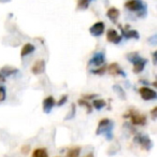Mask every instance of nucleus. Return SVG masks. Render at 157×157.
<instances>
[{
  "mask_svg": "<svg viewBox=\"0 0 157 157\" xmlns=\"http://www.w3.org/2000/svg\"><path fill=\"white\" fill-rule=\"evenodd\" d=\"M127 59L133 65V72L135 73H140V72L143 71L146 63H147V59L141 57L137 52L127 54Z\"/></svg>",
  "mask_w": 157,
  "mask_h": 157,
  "instance_id": "nucleus-1",
  "label": "nucleus"
},
{
  "mask_svg": "<svg viewBox=\"0 0 157 157\" xmlns=\"http://www.w3.org/2000/svg\"><path fill=\"white\" fill-rule=\"evenodd\" d=\"M125 8L131 12H137L139 17L146 15V5L142 0H128L125 2Z\"/></svg>",
  "mask_w": 157,
  "mask_h": 157,
  "instance_id": "nucleus-2",
  "label": "nucleus"
},
{
  "mask_svg": "<svg viewBox=\"0 0 157 157\" xmlns=\"http://www.w3.org/2000/svg\"><path fill=\"white\" fill-rule=\"evenodd\" d=\"M114 123L109 118H103L99 122L96 129V135H105L108 139H112V130H113Z\"/></svg>",
  "mask_w": 157,
  "mask_h": 157,
  "instance_id": "nucleus-3",
  "label": "nucleus"
},
{
  "mask_svg": "<svg viewBox=\"0 0 157 157\" xmlns=\"http://www.w3.org/2000/svg\"><path fill=\"white\" fill-rule=\"evenodd\" d=\"M125 117H130V121L133 125L137 126H144L146 124V116L141 113H138L135 110H131L129 112V115H124Z\"/></svg>",
  "mask_w": 157,
  "mask_h": 157,
  "instance_id": "nucleus-4",
  "label": "nucleus"
},
{
  "mask_svg": "<svg viewBox=\"0 0 157 157\" xmlns=\"http://www.w3.org/2000/svg\"><path fill=\"white\" fill-rule=\"evenodd\" d=\"M133 140H135L136 143H138L140 146H142V147L146 151H150L151 148L153 147L152 140L145 135H137Z\"/></svg>",
  "mask_w": 157,
  "mask_h": 157,
  "instance_id": "nucleus-5",
  "label": "nucleus"
},
{
  "mask_svg": "<svg viewBox=\"0 0 157 157\" xmlns=\"http://www.w3.org/2000/svg\"><path fill=\"white\" fill-rule=\"evenodd\" d=\"M139 93L141 95L142 99L145 101H150V100H155L157 98V93L154 90L147 87V86H143V87H140Z\"/></svg>",
  "mask_w": 157,
  "mask_h": 157,
  "instance_id": "nucleus-6",
  "label": "nucleus"
},
{
  "mask_svg": "<svg viewBox=\"0 0 157 157\" xmlns=\"http://www.w3.org/2000/svg\"><path fill=\"white\" fill-rule=\"evenodd\" d=\"M105 56L103 52H97L94 54V56L90 59L88 65L90 66H96V67H100L105 63Z\"/></svg>",
  "mask_w": 157,
  "mask_h": 157,
  "instance_id": "nucleus-7",
  "label": "nucleus"
},
{
  "mask_svg": "<svg viewBox=\"0 0 157 157\" xmlns=\"http://www.w3.org/2000/svg\"><path fill=\"white\" fill-rule=\"evenodd\" d=\"M105 23L97 22L90 28V33L93 37H100V36H102L103 33H105Z\"/></svg>",
  "mask_w": 157,
  "mask_h": 157,
  "instance_id": "nucleus-8",
  "label": "nucleus"
},
{
  "mask_svg": "<svg viewBox=\"0 0 157 157\" xmlns=\"http://www.w3.org/2000/svg\"><path fill=\"white\" fill-rule=\"evenodd\" d=\"M122 39H123V37L118 35L115 29H109V30L107 31V40L109 42H111V43L118 44L122 41Z\"/></svg>",
  "mask_w": 157,
  "mask_h": 157,
  "instance_id": "nucleus-9",
  "label": "nucleus"
},
{
  "mask_svg": "<svg viewBox=\"0 0 157 157\" xmlns=\"http://www.w3.org/2000/svg\"><path fill=\"white\" fill-rule=\"evenodd\" d=\"M44 71H45V61L43 59L37 60L33 63V67H31V72L33 74H37V75L38 74H42Z\"/></svg>",
  "mask_w": 157,
  "mask_h": 157,
  "instance_id": "nucleus-10",
  "label": "nucleus"
},
{
  "mask_svg": "<svg viewBox=\"0 0 157 157\" xmlns=\"http://www.w3.org/2000/svg\"><path fill=\"white\" fill-rule=\"evenodd\" d=\"M54 105H55L54 98H53L52 96L46 97V98L43 100V102H42V107H43V112H44V113H46V114L51 113V111H52V109L54 108Z\"/></svg>",
  "mask_w": 157,
  "mask_h": 157,
  "instance_id": "nucleus-11",
  "label": "nucleus"
},
{
  "mask_svg": "<svg viewBox=\"0 0 157 157\" xmlns=\"http://www.w3.org/2000/svg\"><path fill=\"white\" fill-rule=\"evenodd\" d=\"M121 31H122V37L126 38V39H136L138 40L140 38L139 33L137 30H133V29H125L122 26H120Z\"/></svg>",
  "mask_w": 157,
  "mask_h": 157,
  "instance_id": "nucleus-12",
  "label": "nucleus"
},
{
  "mask_svg": "<svg viewBox=\"0 0 157 157\" xmlns=\"http://www.w3.org/2000/svg\"><path fill=\"white\" fill-rule=\"evenodd\" d=\"M107 70L109 71L110 74H113V75H122V76H126V73L123 71L122 68L118 66L117 63H113L107 68Z\"/></svg>",
  "mask_w": 157,
  "mask_h": 157,
  "instance_id": "nucleus-13",
  "label": "nucleus"
},
{
  "mask_svg": "<svg viewBox=\"0 0 157 157\" xmlns=\"http://www.w3.org/2000/svg\"><path fill=\"white\" fill-rule=\"evenodd\" d=\"M120 10L117 9V8H115V7H112V8H110L109 10L107 11V16H108V18H109L111 22H113V23H116L117 22V20H118V17H120Z\"/></svg>",
  "mask_w": 157,
  "mask_h": 157,
  "instance_id": "nucleus-14",
  "label": "nucleus"
},
{
  "mask_svg": "<svg viewBox=\"0 0 157 157\" xmlns=\"http://www.w3.org/2000/svg\"><path fill=\"white\" fill-rule=\"evenodd\" d=\"M36 50L35 45L31 43H26L24 46L22 48V51H21V56H22V58H24V57L28 56V55H30L31 53H33Z\"/></svg>",
  "mask_w": 157,
  "mask_h": 157,
  "instance_id": "nucleus-15",
  "label": "nucleus"
},
{
  "mask_svg": "<svg viewBox=\"0 0 157 157\" xmlns=\"http://www.w3.org/2000/svg\"><path fill=\"white\" fill-rule=\"evenodd\" d=\"M0 72H1V74H2V75L5 76V78H7V76L13 75V74H16L18 72V70L16 69V68L9 67V66H6V67H3L2 69L0 70Z\"/></svg>",
  "mask_w": 157,
  "mask_h": 157,
  "instance_id": "nucleus-16",
  "label": "nucleus"
},
{
  "mask_svg": "<svg viewBox=\"0 0 157 157\" xmlns=\"http://www.w3.org/2000/svg\"><path fill=\"white\" fill-rule=\"evenodd\" d=\"M80 153H81V147L78 146H74V147H71L68 150L67 152V157H78L80 156Z\"/></svg>",
  "mask_w": 157,
  "mask_h": 157,
  "instance_id": "nucleus-17",
  "label": "nucleus"
},
{
  "mask_svg": "<svg viewBox=\"0 0 157 157\" xmlns=\"http://www.w3.org/2000/svg\"><path fill=\"white\" fill-rule=\"evenodd\" d=\"M31 157H48V152H46L45 148L40 147V148H36L33 152V156Z\"/></svg>",
  "mask_w": 157,
  "mask_h": 157,
  "instance_id": "nucleus-18",
  "label": "nucleus"
},
{
  "mask_svg": "<svg viewBox=\"0 0 157 157\" xmlns=\"http://www.w3.org/2000/svg\"><path fill=\"white\" fill-rule=\"evenodd\" d=\"M105 105H107V102H105L103 99H96V100H94V102H93V107L96 110H98V111L103 109Z\"/></svg>",
  "mask_w": 157,
  "mask_h": 157,
  "instance_id": "nucleus-19",
  "label": "nucleus"
},
{
  "mask_svg": "<svg viewBox=\"0 0 157 157\" xmlns=\"http://www.w3.org/2000/svg\"><path fill=\"white\" fill-rule=\"evenodd\" d=\"M92 1L93 0H78V9L86 10L88 7H90Z\"/></svg>",
  "mask_w": 157,
  "mask_h": 157,
  "instance_id": "nucleus-20",
  "label": "nucleus"
},
{
  "mask_svg": "<svg viewBox=\"0 0 157 157\" xmlns=\"http://www.w3.org/2000/svg\"><path fill=\"white\" fill-rule=\"evenodd\" d=\"M113 90L116 93V94L120 96V98H122V99H126V93L123 90V88L121 87L120 85H114L113 86Z\"/></svg>",
  "mask_w": 157,
  "mask_h": 157,
  "instance_id": "nucleus-21",
  "label": "nucleus"
},
{
  "mask_svg": "<svg viewBox=\"0 0 157 157\" xmlns=\"http://www.w3.org/2000/svg\"><path fill=\"white\" fill-rule=\"evenodd\" d=\"M107 71V67L105 66H100V68H98V69H93L92 71V73L93 74H98V75H102L105 72Z\"/></svg>",
  "mask_w": 157,
  "mask_h": 157,
  "instance_id": "nucleus-22",
  "label": "nucleus"
},
{
  "mask_svg": "<svg viewBox=\"0 0 157 157\" xmlns=\"http://www.w3.org/2000/svg\"><path fill=\"white\" fill-rule=\"evenodd\" d=\"M78 105H84V108H86L87 109V112L88 113H92V105H90V103L87 102V101L85 100V99H81V100H78Z\"/></svg>",
  "mask_w": 157,
  "mask_h": 157,
  "instance_id": "nucleus-23",
  "label": "nucleus"
},
{
  "mask_svg": "<svg viewBox=\"0 0 157 157\" xmlns=\"http://www.w3.org/2000/svg\"><path fill=\"white\" fill-rule=\"evenodd\" d=\"M6 97H7V92H6V88L0 86V102L6 100Z\"/></svg>",
  "mask_w": 157,
  "mask_h": 157,
  "instance_id": "nucleus-24",
  "label": "nucleus"
},
{
  "mask_svg": "<svg viewBox=\"0 0 157 157\" xmlns=\"http://www.w3.org/2000/svg\"><path fill=\"white\" fill-rule=\"evenodd\" d=\"M75 105H71V111L69 112V114H68V116H66V120H70V118H73L74 115H75Z\"/></svg>",
  "mask_w": 157,
  "mask_h": 157,
  "instance_id": "nucleus-25",
  "label": "nucleus"
},
{
  "mask_svg": "<svg viewBox=\"0 0 157 157\" xmlns=\"http://www.w3.org/2000/svg\"><path fill=\"white\" fill-rule=\"evenodd\" d=\"M67 100H68V96H67V95H63V96H61L60 99L58 100L57 105H58V107H61V105H63L66 102H67Z\"/></svg>",
  "mask_w": 157,
  "mask_h": 157,
  "instance_id": "nucleus-26",
  "label": "nucleus"
},
{
  "mask_svg": "<svg viewBox=\"0 0 157 157\" xmlns=\"http://www.w3.org/2000/svg\"><path fill=\"white\" fill-rule=\"evenodd\" d=\"M98 95H96V94H92V95H84L83 96V98L84 99H92V98H94V97H97Z\"/></svg>",
  "mask_w": 157,
  "mask_h": 157,
  "instance_id": "nucleus-27",
  "label": "nucleus"
},
{
  "mask_svg": "<svg viewBox=\"0 0 157 157\" xmlns=\"http://www.w3.org/2000/svg\"><path fill=\"white\" fill-rule=\"evenodd\" d=\"M153 63H154V65H156L157 63V52L156 51L153 53Z\"/></svg>",
  "mask_w": 157,
  "mask_h": 157,
  "instance_id": "nucleus-28",
  "label": "nucleus"
},
{
  "mask_svg": "<svg viewBox=\"0 0 157 157\" xmlns=\"http://www.w3.org/2000/svg\"><path fill=\"white\" fill-rule=\"evenodd\" d=\"M156 113H157V108H154L152 110V117L153 120H156Z\"/></svg>",
  "mask_w": 157,
  "mask_h": 157,
  "instance_id": "nucleus-29",
  "label": "nucleus"
},
{
  "mask_svg": "<svg viewBox=\"0 0 157 157\" xmlns=\"http://www.w3.org/2000/svg\"><path fill=\"white\" fill-rule=\"evenodd\" d=\"M150 42L153 44V45H155V44H156V36H153V37L150 39Z\"/></svg>",
  "mask_w": 157,
  "mask_h": 157,
  "instance_id": "nucleus-30",
  "label": "nucleus"
},
{
  "mask_svg": "<svg viewBox=\"0 0 157 157\" xmlns=\"http://www.w3.org/2000/svg\"><path fill=\"white\" fill-rule=\"evenodd\" d=\"M6 81V78L1 74V72H0V82H5Z\"/></svg>",
  "mask_w": 157,
  "mask_h": 157,
  "instance_id": "nucleus-31",
  "label": "nucleus"
},
{
  "mask_svg": "<svg viewBox=\"0 0 157 157\" xmlns=\"http://www.w3.org/2000/svg\"><path fill=\"white\" fill-rule=\"evenodd\" d=\"M84 157H94V154H93V153H90V154H87L86 156H84Z\"/></svg>",
  "mask_w": 157,
  "mask_h": 157,
  "instance_id": "nucleus-32",
  "label": "nucleus"
},
{
  "mask_svg": "<svg viewBox=\"0 0 157 157\" xmlns=\"http://www.w3.org/2000/svg\"><path fill=\"white\" fill-rule=\"evenodd\" d=\"M10 0H0V2H9Z\"/></svg>",
  "mask_w": 157,
  "mask_h": 157,
  "instance_id": "nucleus-33",
  "label": "nucleus"
}]
</instances>
